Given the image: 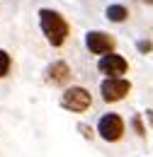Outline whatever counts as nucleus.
Listing matches in <instances>:
<instances>
[{
    "label": "nucleus",
    "instance_id": "nucleus-3",
    "mask_svg": "<svg viewBox=\"0 0 153 157\" xmlns=\"http://www.w3.org/2000/svg\"><path fill=\"white\" fill-rule=\"evenodd\" d=\"M97 133L105 138V140H110V143H114L122 138L124 133V121L119 114H105V116L100 118V123H97Z\"/></svg>",
    "mask_w": 153,
    "mask_h": 157
},
{
    "label": "nucleus",
    "instance_id": "nucleus-8",
    "mask_svg": "<svg viewBox=\"0 0 153 157\" xmlns=\"http://www.w3.org/2000/svg\"><path fill=\"white\" fill-rule=\"evenodd\" d=\"M129 17V10L124 7V5H110L107 7V20H112V22H124Z\"/></svg>",
    "mask_w": 153,
    "mask_h": 157
},
{
    "label": "nucleus",
    "instance_id": "nucleus-4",
    "mask_svg": "<svg viewBox=\"0 0 153 157\" xmlns=\"http://www.w3.org/2000/svg\"><path fill=\"white\" fill-rule=\"evenodd\" d=\"M90 92L88 90H83V87H71V90H66L63 92V99H61V104L66 106V109H71V111H85V109H90Z\"/></svg>",
    "mask_w": 153,
    "mask_h": 157
},
{
    "label": "nucleus",
    "instance_id": "nucleus-1",
    "mask_svg": "<svg viewBox=\"0 0 153 157\" xmlns=\"http://www.w3.org/2000/svg\"><path fill=\"white\" fill-rule=\"evenodd\" d=\"M39 20H41V32L44 36L49 39L51 46H61L66 36H68V22L63 20L58 12L54 10H41L39 12Z\"/></svg>",
    "mask_w": 153,
    "mask_h": 157
},
{
    "label": "nucleus",
    "instance_id": "nucleus-6",
    "mask_svg": "<svg viewBox=\"0 0 153 157\" xmlns=\"http://www.w3.org/2000/svg\"><path fill=\"white\" fill-rule=\"evenodd\" d=\"M85 44L90 48V53H97V56H105V53H112L114 48V36L105 34V32H90L85 36Z\"/></svg>",
    "mask_w": 153,
    "mask_h": 157
},
{
    "label": "nucleus",
    "instance_id": "nucleus-2",
    "mask_svg": "<svg viewBox=\"0 0 153 157\" xmlns=\"http://www.w3.org/2000/svg\"><path fill=\"white\" fill-rule=\"evenodd\" d=\"M129 90H131V85L124 78H107L100 85V92H102L105 101H119V99H124L129 94Z\"/></svg>",
    "mask_w": 153,
    "mask_h": 157
},
{
    "label": "nucleus",
    "instance_id": "nucleus-11",
    "mask_svg": "<svg viewBox=\"0 0 153 157\" xmlns=\"http://www.w3.org/2000/svg\"><path fill=\"white\" fill-rule=\"evenodd\" d=\"M139 51L148 53V51H151V41H139Z\"/></svg>",
    "mask_w": 153,
    "mask_h": 157
},
{
    "label": "nucleus",
    "instance_id": "nucleus-7",
    "mask_svg": "<svg viewBox=\"0 0 153 157\" xmlns=\"http://www.w3.org/2000/svg\"><path fill=\"white\" fill-rule=\"evenodd\" d=\"M68 75H71V70H68V65L63 60H58L49 68V82H54V85H63L68 80Z\"/></svg>",
    "mask_w": 153,
    "mask_h": 157
},
{
    "label": "nucleus",
    "instance_id": "nucleus-10",
    "mask_svg": "<svg viewBox=\"0 0 153 157\" xmlns=\"http://www.w3.org/2000/svg\"><path fill=\"white\" fill-rule=\"evenodd\" d=\"M134 128H136V133H139V136H143V123H141V118H139V116L134 118Z\"/></svg>",
    "mask_w": 153,
    "mask_h": 157
},
{
    "label": "nucleus",
    "instance_id": "nucleus-5",
    "mask_svg": "<svg viewBox=\"0 0 153 157\" xmlns=\"http://www.w3.org/2000/svg\"><path fill=\"white\" fill-rule=\"evenodd\" d=\"M97 68H100V73H105L107 78H119V75H124L126 70H129V63L124 56H119V53H105L100 63H97Z\"/></svg>",
    "mask_w": 153,
    "mask_h": 157
},
{
    "label": "nucleus",
    "instance_id": "nucleus-12",
    "mask_svg": "<svg viewBox=\"0 0 153 157\" xmlns=\"http://www.w3.org/2000/svg\"><path fill=\"white\" fill-rule=\"evenodd\" d=\"M148 118H151V126H153V111H148Z\"/></svg>",
    "mask_w": 153,
    "mask_h": 157
},
{
    "label": "nucleus",
    "instance_id": "nucleus-9",
    "mask_svg": "<svg viewBox=\"0 0 153 157\" xmlns=\"http://www.w3.org/2000/svg\"><path fill=\"white\" fill-rule=\"evenodd\" d=\"M7 70H10V56L5 51H0V78L7 75Z\"/></svg>",
    "mask_w": 153,
    "mask_h": 157
}]
</instances>
